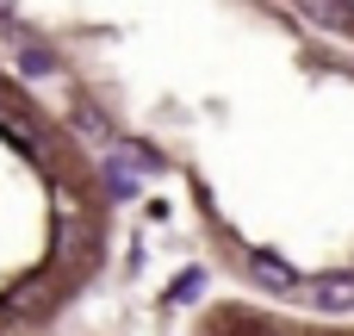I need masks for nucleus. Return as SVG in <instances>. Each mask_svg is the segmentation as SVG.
<instances>
[{
    "label": "nucleus",
    "mask_w": 354,
    "mask_h": 336,
    "mask_svg": "<svg viewBox=\"0 0 354 336\" xmlns=\"http://www.w3.org/2000/svg\"><path fill=\"white\" fill-rule=\"evenodd\" d=\"M311 312L348 318L354 312V274H317V281H311Z\"/></svg>",
    "instance_id": "obj_1"
},
{
    "label": "nucleus",
    "mask_w": 354,
    "mask_h": 336,
    "mask_svg": "<svg viewBox=\"0 0 354 336\" xmlns=\"http://www.w3.org/2000/svg\"><path fill=\"white\" fill-rule=\"evenodd\" d=\"M305 6V19H317L324 31H348L354 19H348V0H299Z\"/></svg>",
    "instance_id": "obj_3"
},
{
    "label": "nucleus",
    "mask_w": 354,
    "mask_h": 336,
    "mask_svg": "<svg viewBox=\"0 0 354 336\" xmlns=\"http://www.w3.org/2000/svg\"><path fill=\"white\" fill-rule=\"evenodd\" d=\"M0 19H6V0H0Z\"/></svg>",
    "instance_id": "obj_5"
},
{
    "label": "nucleus",
    "mask_w": 354,
    "mask_h": 336,
    "mask_svg": "<svg viewBox=\"0 0 354 336\" xmlns=\"http://www.w3.org/2000/svg\"><path fill=\"white\" fill-rule=\"evenodd\" d=\"M19 69H25V75H50V69H56V62H50V56H44V50H25V56H19Z\"/></svg>",
    "instance_id": "obj_4"
},
{
    "label": "nucleus",
    "mask_w": 354,
    "mask_h": 336,
    "mask_svg": "<svg viewBox=\"0 0 354 336\" xmlns=\"http://www.w3.org/2000/svg\"><path fill=\"white\" fill-rule=\"evenodd\" d=\"M249 281H261L268 293H292V287H299V274H292L280 256H249Z\"/></svg>",
    "instance_id": "obj_2"
}]
</instances>
